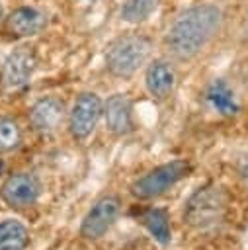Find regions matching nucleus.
Masks as SVG:
<instances>
[{"label": "nucleus", "mask_w": 248, "mask_h": 250, "mask_svg": "<svg viewBox=\"0 0 248 250\" xmlns=\"http://www.w3.org/2000/svg\"><path fill=\"white\" fill-rule=\"evenodd\" d=\"M223 12L215 4H195L184 10L164 35V49L174 61L195 59L221 29Z\"/></svg>", "instance_id": "1"}, {"label": "nucleus", "mask_w": 248, "mask_h": 250, "mask_svg": "<svg viewBox=\"0 0 248 250\" xmlns=\"http://www.w3.org/2000/svg\"><path fill=\"white\" fill-rule=\"evenodd\" d=\"M152 55V39L145 33L127 31L113 37L103 51V64L107 74L119 80L133 78Z\"/></svg>", "instance_id": "2"}, {"label": "nucleus", "mask_w": 248, "mask_h": 250, "mask_svg": "<svg viewBox=\"0 0 248 250\" xmlns=\"http://www.w3.org/2000/svg\"><path fill=\"white\" fill-rule=\"evenodd\" d=\"M193 170V164L187 158H172L168 162L156 164L137 176L129 184V193L137 201H150L164 193H168L172 188H176L180 182H184Z\"/></svg>", "instance_id": "3"}, {"label": "nucleus", "mask_w": 248, "mask_h": 250, "mask_svg": "<svg viewBox=\"0 0 248 250\" xmlns=\"http://www.w3.org/2000/svg\"><path fill=\"white\" fill-rule=\"evenodd\" d=\"M228 207L227 191L217 184H205L197 188L184 203V223L195 230L215 229L225 221Z\"/></svg>", "instance_id": "4"}, {"label": "nucleus", "mask_w": 248, "mask_h": 250, "mask_svg": "<svg viewBox=\"0 0 248 250\" xmlns=\"http://www.w3.org/2000/svg\"><path fill=\"white\" fill-rule=\"evenodd\" d=\"M119 215H121V197L117 193L109 191L98 195L80 221L78 236L86 242H96L103 238L113 229Z\"/></svg>", "instance_id": "5"}, {"label": "nucleus", "mask_w": 248, "mask_h": 250, "mask_svg": "<svg viewBox=\"0 0 248 250\" xmlns=\"http://www.w3.org/2000/svg\"><path fill=\"white\" fill-rule=\"evenodd\" d=\"M39 57L33 47L21 45L6 55L0 66V90L4 94H21L33 80Z\"/></svg>", "instance_id": "6"}, {"label": "nucleus", "mask_w": 248, "mask_h": 250, "mask_svg": "<svg viewBox=\"0 0 248 250\" xmlns=\"http://www.w3.org/2000/svg\"><path fill=\"white\" fill-rule=\"evenodd\" d=\"M102 117H103V100L100 98V94L92 90L80 92L74 98L72 105L68 107V115H66V131L70 139L76 143L88 141L96 131L98 123L102 121Z\"/></svg>", "instance_id": "7"}, {"label": "nucleus", "mask_w": 248, "mask_h": 250, "mask_svg": "<svg viewBox=\"0 0 248 250\" xmlns=\"http://www.w3.org/2000/svg\"><path fill=\"white\" fill-rule=\"evenodd\" d=\"M43 186L37 174L18 170L8 174L0 184V201L14 211H25L33 207L41 197Z\"/></svg>", "instance_id": "8"}, {"label": "nucleus", "mask_w": 248, "mask_h": 250, "mask_svg": "<svg viewBox=\"0 0 248 250\" xmlns=\"http://www.w3.org/2000/svg\"><path fill=\"white\" fill-rule=\"evenodd\" d=\"M145 90L146 94L156 100V102H166L178 84V72L174 62L168 57H156L150 59L145 64V74H143Z\"/></svg>", "instance_id": "9"}, {"label": "nucleus", "mask_w": 248, "mask_h": 250, "mask_svg": "<svg viewBox=\"0 0 248 250\" xmlns=\"http://www.w3.org/2000/svg\"><path fill=\"white\" fill-rule=\"evenodd\" d=\"M66 115L68 107L59 96H41L31 104L27 111L31 129L41 135L55 133L62 123H66Z\"/></svg>", "instance_id": "10"}, {"label": "nucleus", "mask_w": 248, "mask_h": 250, "mask_svg": "<svg viewBox=\"0 0 248 250\" xmlns=\"http://www.w3.org/2000/svg\"><path fill=\"white\" fill-rule=\"evenodd\" d=\"M103 123L109 135L121 139L135 131V107L127 94L115 92L103 100Z\"/></svg>", "instance_id": "11"}, {"label": "nucleus", "mask_w": 248, "mask_h": 250, "mask_svg": "<svg viewBox=\"0 0 248 250\" xmlns=\"http://www.w3.org/2000/svg\"><path fill=\"white\" fill-rule=\"evenodd\" d=\"M49 23V18L43 10L35 6H18L4 16V31L14 39H29L39 35Z\"/></svg>", "instance_id": "12"}, {"label": "nucleus", "mask_w": 248, "mask_h": 250, "mask_svg": "<svg viewBox=\"0 0 248 250\" xmlns=\"http://www.w3.org/2000/svg\"><path fill=\"white\" fill-rule=\"evenodd\" d=\"M205 102L207 105L221 117H234L240 111L238 98L230 84L223 78H215L205 86Z\"/></svg>", "instance_id": "13"}, {"label": "nucleus", "mask_w": 248, "mask_h": 250, "mask_svg": "<svg viewBox=\"0 0 248 250\" xmlns=\"http://www.w3.org/2000/svg\"><path fill=\"white\" fill-rule=\"evenodd\" d=\"M137 223L143 225V229L160 244L168 246L172 242V221L166 209L160 207H145L137 215Z\"/></svg>", "instance_id": "14"}, {"label": "nucleus", "mask_w": 248, "mask_h": 250, "mask_svg": "<svg viewBox=\"0 0 248 250\" xmlns=\"http://www.w3.org/2000/svg\"><path fill=\"white\" fill-rule=\"evenodd\" d=\"M29 246L27 227L14 219L6 217L0 221V250H25Z\"/></svg>", "instance_id": "15"}, {"label": "nucleus", "mask_w": 248, "mask_h": 250, "mask_svg": "<svg viewBox=\"0 0 248 250\" xmlns=\"http://www.w3.org/2000/svg\"><path fill=\"white\" fill-rule=\"evenodd\" d=\"M160 0H123L119 8V18L127 23H143L146 21L158 8Z\"/></svg>", "instance_id": "16"}, {"label": "nucleus", "mask_w": 248, "mask_h": 250, "mask_svg": "<svg viewBox=\"0 0 248 250\" xmlns=\"http://www.w3.org/2000/svg\"><path fill=\"white\" fill-rule=\"evenodd\" d=\"M23 143V131L14 117L0 113V156L18 150Z\"/></svg>", "instance_id": "17"}, {"label": "nucleus", "mask_w": 248, "mask_h": 250, "mask_svg": "<svg viewBox=\"0 0 248 250\" xmlns=\"http://www.w3.org/2000/svg\"><path fill=\"white\" fill-rule=\"evenodd\" d=\"M236 172H238L240 180L248 184V152H244V154L236 160Z\"/></svg>", "instance_id": "18"}, {"label": "nucleus", "mask_w": 248, "mask_h": 250, "mask_svg": "<svg viewBox=\"0 0 248 250\" xmlns=\"http://www.w3.org/2000/svg\"><path fill=\"white\" fill-rule=\"evenodd\" d=\"M6 174V162H4V158H0V178Z\"/></svg>", "instance_id": "19"}, {"label": "nucleus", "mask_w": 248, "mask_h": 250, "mask_svg": "<svg viewBox=\"0 0 248 250\" xmlns=\"http://www.w3.org/2000/svg\"><path fill=\"white\" fill-rule=\"evenodd\" d=\"M4 16H6V12H4V4L0 2V21L4 20Z\"/></svg>", "instance_id": "20"}]
</instances>
